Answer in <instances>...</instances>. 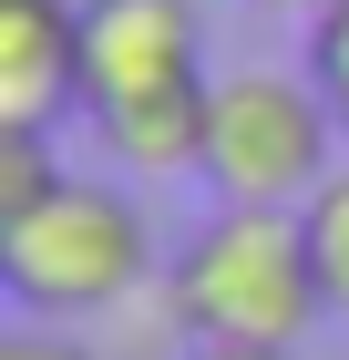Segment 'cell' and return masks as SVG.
I'll list each match as a JSON object with an SVG mask.
<instances>
[{
  "label": "cell",
  "instance_id": "obj_8",
  "mask_svg": "<svg viewBox=\"0 0 349 360\" xmlns=\"http://www.w3.org/2000/svg\"><path fill=\"white\" fill-rule=\"evenodd\" d=\"M0 360H103V350H82V340L52 330V319H21V330L0 340Z\"/></svg>",
  "mask_w": 349,
  "mask_h": 360
},
{
  "label": "cell",
  "instance_id": "obj_7",
  "mask_svg": "<svg viewBox=\"0 0 349 360\" xmlns=\"http://www.w3.org/2000/svg\"><path fill=\"white\" fill-rule=\"evenodd\" d=\"M308 83L329 93V113H339V134H349V0H329L319 21H308Z\"/></svg>",
  "mask_w": 349,
  "mask_h": 360
},
{
  "label": "cell",
  "instance_id": "obj_1",
  "mask_svg": "<svg viewBox=\"0 0 349 360\" xmlns=\"http://www.w3.org/2000/svg\"><path fill=\"white\" fill-rule=\"evenodd\" d=\"M164 299H175V330L185 340H277V350H298L329 319L308 217L298 206H216L175 248Z\"/></svg>",
  "mask_w": 349,
  "mask_h": 360
},
{
  "label": "cell",
  "instance_id": "obj_4",
  "mask_svg": "<svg viewBox=\"0 0 349 360\" xmlns=\"http://www.w3.org/2000/svg\"><path fill=\"white\" fill-rule=\"evenodd\" d=\"M206 21L195 0H82V113L93 134L134 124V113L206 93Z\"/></svg>",
  "mask_w": 349,
  "mask_h": 360
},
{
  "label": "cell",
  "instance_id": "obj_6",
  "mask_svg": "<svg viewBox=\"0 0 349 360\" xmlns=\"http://www.w3.org/2000/svg\"><path fill=\"white\" fill-rule=\"evenodd\" d=\"M298 217H308V248H319V288H329V319H349V165L329 175V186L308 195Z\"/></svg>",
  "mask_w": 349,
  "mask_h": 360
},
{
  "label": "cell",
  "instance_id": "obj_10",
  "mask_svg": "<svg viewBox=\"0 0 349 360\" xmlns=\"http://www.w3.org/2000/svg\"><path fill=\"white\" fill-rule=\"evenodd\" d=\"M257 11H288V21H319L329 0H257Z\"/></svg>",
  "mask_w": 349,
  "mask_h": 360
},
{
  "label": "cell",
  "instance_id": "obj_2",
  "mask_svg": "<svg viewBox=\"0 0 349 360\" xmlns=\"http://www.w3.org/2000/svg\"><path fill=\"white\" fill-rule=\"evenodd\" d=\"M154 278V226L124 186L103 175H62L41 206L0 217V288L21 319H103Z\"/></svg>",
  "mask_w": 349,
  "mask_h": 360
},
{
  "label": "cell",
  "instance_id": "obj_9",
  "mask_svg": "<svg viewBox=\"0 0 349 360\" xmlns=\"http://www.w3.org/2000/svg\"><path fill=\"white\" fill-rule=\"evenodd\" d=\"M185 360H298L277 340H185Z\"/></svg>",
  "mask_w": 349,
  "mask_h": 360
},
{
  "label": "cell",
  "instance_id": "obj_3",
  "mask_svg": "<svg viewBox=\"0 0 349 360\" xmlns=\"http://www.w3.org/2000/svg\"><path fill=\"white\" fill-rule=\"evenodd\" d=\"M339 113L308 72H216L206 83V186L216 206H308L329 186Z\"/></svg>",
  "mask_w": 349,
  "mask_h": 360
},
{
  "label": "cell",
  "instance_id": "obj_5",
  "mask_svg": "<svg viewBox=\"0 0 349 360\" xmlns=\"http://www.w3.org/2000/svg\"><path fill=\"white\" fill-rule=\"evenodd\" d=\"M82 113V0H0V124L52 134Z\"/></svg>",
  "mask_w": 349,
  "mask_h": 360
}]
</instances>
